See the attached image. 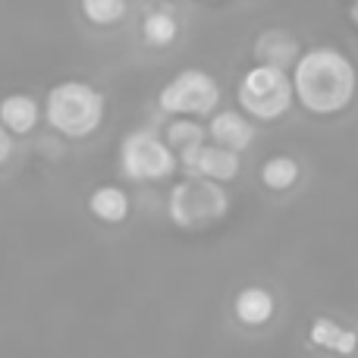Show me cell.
<instances>
[{"mask_svg": "<svg viewBox=\"0 0 358 358\" xmlns=\"http://www.w3.org/2000/svg\"><path fill=\"white\" fill-rule=\"evenodd\" d=\"M292 92L311 113H336L355 94V69L340 50L315 48L299 57Z\"/></svg>", "mask_w": 358, "mask_h": 358, "instance_id": "obj_1", "label": "cell"}, {"mask_svg": "<svg viewBox=\"0 0 358 358\" xmlns=\"http://www.w3.org/2000/svg\"><path fill=\"white\" fill-rule=\"evenodd\" d=\"M104 120V94L88 82H60L48 94V123L60 136L85 138Z\"/></svg>", "mask_w": 358, "mask_h": 358, "instance_id": "obj_2", "label": "cell"}, {"mask_svg": "<svg viewBox=\"0 0 358 358\" xmlns=\"http://www.w3.org/2000/svg\"><path fill=\"white\" fill-rule=\"evenodd\" d=\"M239 104L245 113L258 120H277L289 110L292 104V82L280 66H261L248 69L239 82Z\"/></svg>", "mask_w": 358, "mask_h": 358, "instance_id": "obj_3", "label": "cell"}, {"mask_svg": "<svg viewBox=\"0 0 358 358\" xmlns=\"http://www.w3.org/2000/svg\"><path fill=\"white\" fill-rule=\"evenodd\" d=\"M120 167L129 179H167L176 170V155L151 129H136L120 145Z\"/></svg>", "mask_w": 358, "mask_h": 358, "instance_id": "obj_4", "label": "cell"}, {"mask_svg": "<svg viewBox=\"0 0 358 358\" xmlns=\"http://www.w3.org/2000/svg\"><path fill=\"white\" fill-rule=\"evenodd\" d=\"M161 110L179 113V117H204L217 107L220 101V88L201 69H182L173 76V82L161 88Z\"/></svg>", "mask_w": 358, "mask_h": 358, "instance_id": "obj_5", "label": "cell"}, {"mask_svg": "<svg viewBox=\"0 0 358 358\" xmlns=\"http://www.w3.org/2000/svg\"><path fill=\"white\" fill-rule=\"evenodd\" d=\"M223 210H227V195L220 185L204 176H192L189 182L176 185L170 198V214L179 227H204L217 220Z\"/></svg>", "mask_w": 358, "mask_h": 358, "instance_id": "obj_6", "label": "cell"}, {"mask_svg": "<svg viewBox=\"0 0 358 358\" xmlns=\"http://www.w3.org/2000/svg\"><path fill=\"white\" fill-rule=\"evenodd\" d=\"M182 167L189 176H204L214 182H229L239 173V155L220 145H198V148L185 151Z\"/></svg>", "mask_w": 358, "mask_h": 358, "instance_id": "obj_7", "label": "cell"}, {"mask_svg": "<svg viewBox=\"0 0 358 358\" xmlns=\"http://www.w3.org/2000/svg\"><path fill=\"white\" fill-rule=\"evenodd\" d=\"M210 138H214V145H220V148H229V151H242L252 145L255 138V129L252 123H248L242 113L236 110H223L217 113L214 120H210Z\"/></svg>", "mask_w": 358, "mask_h": 358, "instance_id": "obj_8", "label": "cell"}, {"mask_svg": "<svg viewBox=\"0 0 358 358\" xmlns=\"http://www.w3.org/2000/svg\"><path fill=\"white\" fill-rule=\"evenodd\" d=\"M38 101L31 94H6L0 101V123L16 136H29L38 123Z\"/></svg>", "mask_w": 358, "mask_h": 358, "instance_id": "obj_9", "label": "cell"}, {"mask_svg": "<svg viewBox=\"0 0 358 358\" xmlns=\"http://www.w3.org/2000/svg\"><path fill=\"white\" fill-rule=\"evenodd\" d=\"M233 308H236V317H239L242 324L261 327V324H267L273 315V296L267 289H261V286H248V289H242L239 296H236Z\"/></svg>", "mask_w": 358, "mask_h": 358, "instance_id": "obj_10", "label": "cell"}, {"mask_svg": "<svg viewBox=\"0 0 358 358\" xmlns=\"http://www.w3.org/2000/svg\"><path fill=\"white\" fill-rule=\"evenodd\" d=\"M88 210L104 223H120L129 217V195L123 189H117V185L94 189L92 198H88Z\"/></svg>", "mask_w": 358, "mask_h": 358, "instance_id": "obj_11", "label": "cell"}, {"mask_svg": "<svg viewBox=\"0 0 358 358\" xmlns=\"http://www.w3.org/2000/svg\"><path fill=\"white\" fill-rule=\"evenodd\" d=\"M311 343L321 349H330V352H340V355H352L358 349V336L352 330L340 327L336 321H327V317H317L311 324Z\"/></svg>", "mask_w": 358, "mask_h": 358, "instance_id": "obj_12", "label": "cell"}, {"mask_svg": "<svg viewBox=\"0 0 358 358\" xmlns=\"http://www.w3.org/2000/svg\"><path fill=\"white\" fill-rule=\"evenodd\" d=\"M255 54H258V60L267 63V66H280V69H283L286 63L296 60L299 48H296V41H292L286 31L273 29V31H264V35L258 38V44H255Z\"/></svg>", "mask_w": 358, "mask_h": 358, "instance_id": "obj_13", "label": "cell"}, {"mask_svg": "<svg viewBox=\"0 0 358 358\" xmlns=\"http://www.w3.org/2000/svg\"><path fill=\"white\" fill-rule=\"evenodd\" d=\"M176 31H179L176 19L170 16V13H164V10L145 16V22H142L145 44H151V48H167V44L176 38Z\"/></svg>", "mask_w": 358, "mask_h": 358, "instance_id": "obj_14", "label": "cell"}, {"mask_svg": "<svg viewBox=\"0 0 358 358\" xmlns=\"http://www.w3.org/2000/svg\"><path fill=\"white\" fill-rule=\"evenodd\" d=\"M261 179H264L267 189L283 192V189H289V185H296L299 164L292 161V157H271V161L264 164V170H261Z\"/></svg>", "mask_w": 358, "mask_h": 358, "instance_id": "obj_15", "label": "cell"}, {"mask_svg": "<svg viewBox=\"0 0 358 358\" xmlns=\"http://www.w3.org/2000/svg\"><path fill=\"white\" fill-rule=\"evenodd\" d=\"M167 145L179 155H185V151L204 145V129L198 123H192V120H173L167 126Z\"/></svg>", "mask_w": 358, "mask_h": 358, "instance_id": "obj_16", "label": "cell"}, {"mask_svg": "<svg viewBox=\"0 0 358 358\" xmlns=\"http://www.w3.org/2000/svg\"><path fill=\"white\" fill-rule=\"evenodd\" d=\"M126 13V0H82V16L92 25H113Z\"/></svg>", "mask_w": 358, "mask_h": 358, "instance_id": "obj_17", "label": "cell"}, {"mask_svg": "<svg viewBox=\"0 0 358 358\" xmlns=\"http://www.w3.org/2000/svg\"><path fill=\"white\" fill-rule=\"evenodd\" d=\"M10 155H13V136H10V129L0 123V167L10 161Z\"/></svg>", "mask_w": 358, "mask_h": 358, "instance_id": "obj_18", "label": "cell"}, {"mask_svg": "<svg viewBox=\"0 0 358 358\" xmlns=\"http://www.w3.org/2000/svg\"><path fill=\"white\" fill-rule=\"evenodd\" d=\"M352 19L358 22V0H355V6H352Z\"/></svg>", "mask_w": 358, "mask_h": 358, "instance_id": "obj_19", "label": "cell"}, {"mask_svg": "<svg viewBox=\"0 0 358 358\" xmlns=\"http://www.w3.org/2000/svg\"><path fill=\"white\" fill-rule=\"evenodd\" d=\"M355 355H358V349H355Z\"/></svg>", "mask_w": 358, "mask_h": 358, "instance_id": "obj_20", "label": "cell"}]
</instances>
